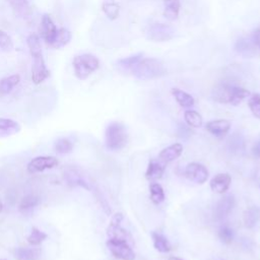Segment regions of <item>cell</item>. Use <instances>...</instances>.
I'll return each mask as SVG.
<instances>
[{
    "instance_id": "6da1fadb",
    "label": "cell",
    "mask_w": 260,
    "mask_h": 260,
    "mask_svg": "<svg viewBox=\"0 0 260 260\" xmlns=\"http://www.w3.org/2000/svg\"><path fill=\"white\" fill-rule=\"evenodd\" d=\"M26 44L32 58L31 80L35 84H40L50 76V71L43 57L40 37L36 34H30L26 38Z\"/></svg>"
},
{
    "instance_id": "7a4b0ae2",
    "label": "cell",
    "mask_w": 260,
    "mask_h": 260,
    "mask_svg": "<svg viewBox=\"0 0 260 260\" xmlns=\"http://www.w3.org/2000/svg\"><path fill=\"white\" fill-rule=\"evenodd\" d=\"M250 95V91L231 81H221L216 84L211 96L213 101L219 104H231L233 106L240 105L246 98Z\"/></svg>"
},
{
    "instance_id": "3957f363",
    "label": "cell",
    "mask_w": 260,
    "mask_h": 260,
    "mask_svg": "<svg viewBox=\"0 0 260 260\" xmlns=\"http://www.w3.org/2000/svg\"><path fill=\"white\" fill-rule=\"evenodd\" d=\"M132 74L141 80H149L162 76L167 70L165 64L156 58H142L131 70Z\"/></svg>"
},
{
    "instance_id": "277c9868",
    "label": "cell",
    "mask_w": 260,
    "mask_h": 260,
    "mask_svg": "<svg viewBox=\"0 0 260 260\" xmlns=\"http://www.w3.org/2000/svg\"><path fill=\"white\" fill-rule=\"evenodd\" d=\"M128 131L121 122H111L105 131V145L109 150L118 151L126 146Z\"/></svg>"
},
{
    "instance_id": "5b68a950",
    "label": "cell",
    "mask_w": 260,
    "mask_h": 260,
    "mask_svg": "<svg viewBox=\"0 0 260 260\" xmlns=\"http://www.w3.org/2000/svg\"><path fill=\"white\" fill-rule=\"evenodd\" d=\"M72 65L75 76L80 80H84L99 69L100 61L92 54H81L73 58Z\"/></svg>"
},
{
    "instance_id": "8992f818",
    "label": "cell",
    "mask_w": 260,
    "mask_h": 260,
    "mask_svg": "<svg viewBox=\"0 0 260 260\" xmlns=\"http://www.w3.org/2000/svg\"><path fill=\"white\" fill-rule=\"evenodd\" d=\"M111 254L120 260H134L135 253L128 240L121 238H109L106 243Z\"/></svg>"
},
{
    "instance_id": "52a82bcc",
    "label": "cell",
    "mask_w": 260,
    "mask_h": 260,
    "mask_svg": "<svg viewBox=\"0 0 260 260\" xmlns=\"http://www.w3.org/2000/svg\"><path fill=\"white\" fill-rule=\"evenodd\" d=\"M145 37L152 42H167L175 37V29L165 23H153L145 30Z\"/></svg>"
},
{
    "instance_id": "ba28073f",
    "label": "cell",
    "mask_w": 260,
    "mask_h": 260,
    "mask_svg": "<svg viewBox=\"0 0 260 260\" xmlns=\"http://www.w3.org/2000/svg\"><path fill=\"white\" fill-rule=\"evenodd\" d=\"M185 176L196 184H204L209 176L205 166L199 162H190L185 168Z\"/></svg>"
},
{
    "instance_id": "9c48e42d",
    "label": "cell",
    "mask_w": 260,
    "mask_h": 260,
    "mask_svg": "<svg viewBox=\"0 0 260 260\" xmlns=\"http://www.w3.org/2000/svg\"><path fill=\"white\" fill-rule=\"evenodd\" d=\"M64 179L71 187H82L86 190H91V184L79 170L75 168H68L64 172Z\"/></svg>"
},
{
    "instance_id": "30bf717a",
    "label": "cell",
    "mask_w": 260,
    "mask_h": 260,
    "mask_svg": "<svg viewBox=\"0 0 260 260\" xmlns=\"http://www.w3.org/2000/svg\"><path fill=\"white\" fill-rule=\"evenodd\" d=\"M235 206V196L233 194H226L222 196L215 204L213 208V216L216 220L224 219L233 210Z\"/></svg>"
},
{
    "instance_id": "8fae6325",
    "label": "cell",
    "mask_w": 260,
    "mask_h": 260,
    "mask_svg": "<svg viewBox=\"0 0 260 260\" xmlns=\"http://www.w3.org/2000/svg\"><path fill=\"white\" fill-rule=\"evenodd\" d=\"M58 165V159L55 156H37L32 158L27 165L29 173H40L45 170L53 169Z\"/></svg>"
},
{
    "instance_id": "7c38bea8",
    "label": "cell",
    "mask_w": 260,
    "mask_h": 260,
    "mask_svg": "<svg viewBox=\"0 0 260 260\" xmlns=\"http://www.w3.org/2000/svg\"><path fill=\"white\" fill-rule=\"evenodd\" d=\"M57 30L58 28L54 23V21L52 20L51 16L49 14H44L41 20L40 32H41V38L46 42L48 46H50L54 41Z\"/></svg>"
},
{
    "instance_id": "4fadbf2b",
    "label": "cell",
    "mask_w": 260,
    "mask_h": 260,
    "mask_svg": "<svg viewBox=\"0 0 260 260\" xmlns=\"http://www.w3.org/2000/svg\"><path fill=\"white\" fill-rule=\"evenodd\" d=\"M232 183V178L230 174L228 173H219L216 174L211 180H210V189L218 194L225 193Z\"/></svg>"
},
{
    "instance_id": "5bb4252c",
    "label": "cell",
    "mask_w": 260,
    "mask_h": 260,
    "mask_svg": "<svg viewBox=\"0 0 260 260\" xmlns=\"http://www.w3.org/2000/svg\"><path fill=\"white\" fill-rule=\"evenodd\" d=\"M205 128L210 134L214 135L215 137H222L230 131L231 122L225 119L212 120L206 123Z\"/></svg>"
},
{
    "instance_id": "9a60e30c",
    "label": "cell",
    "mask_w": 260,
    "mask_h": 260,
    "mask_svg": "<svg viewBox=\"0 0 260 260\" xmlns=\"http://www.w3.org/2000/svg\"><path fill=\"white\" fill-rule=\"evenodd\" d=\"M183 152V145L181 143H174L166 148H164L158 153V159L165 164H169L177 159Z\"/></svg>"
},
{
    "instance_id": "2e32d148",
    "label": "cell",
    "mask_w": 260,
    "mask_h": 260,
    "mask_svg": "<svg viewBox=\"0 0 260 260\" xmlns=\"http://www.w3.org/2000/svg\"><path fill=\"white\" fill-rule=\"evenodd\" d=\"M166 164L159 159H151L148 162L145 177L147 180H157L160 179L165 173Z\"/></svg>"
},
{
    "instance_id": "e0dca14e",
    "label": "cell",
    "mask_w": 260,
    "mask_h": 260,
    "mask_svg": "<svg viewBox=\"0 0 260 260\" xmlns=\"http://www.w3.org/2000/svg\"><path fill=\"white\" fill-rule=\"evenodd\" d=\"M255 44L253 43V40L242 38L238 40L235 46V50L238 54L244 56V57H253L256 54L255 50Z\"/></svg>"
},
{
    "instance_id": "ac0fdd59",
    "label": "cell",
    "mask_w": 260,
    "mask_h": 260,
    "mask_svg": "<svg viewBox=\"0 0 260 260\" xmlns=\"http://www.w3.org/2000/svg\"><path fill=\"white\" fill-rule=\"evenodd\" d=\"M19 130L20 125L16 121L7 118H0V138L16 134Z\"/></svg>"
},
{
    "instance_id": "d6986e66",
    "label": "cell",
    "mask_w": 260,
    "mask_h": 260,
    "mask_svg": "<svg viewBox=\"0 0 260 260\" xmlns=\"http://www.w3.org/2000/svg\"><path fill=\"white\" fill-rule=\"evenodd\" d=\"M243 221L247 229H253L260 221V207L251 206L244 211Z\"/></svg>"
},
{
    "instance_id": "ffe728a7",
    "label": "cell",
    "mask_w": 260,
    "mask_h": 260,
    "mask_svg": "<svg viewBox=\"0 0 260 260\" xmlns=\"http://www.w3.org/2000/svg\"><path fill=\"white\" fill-rule=\"evenodd\" d=\"M14 14L18 17H28L31 13L28 0H7Z\"/></svg>"
},
{
    "instance_id": "44dd1931",
    "label": "cell",
    "mask_w": 260,
    "mask_h": 260,
    "mask_svg": "<svg viewBox=\"0 0 260 260\" xmlns=\"http://www.w3.org/2000/svg\"><path fill=\"white\" fill-rule=\"evenodd\" d=\"M71 38H72V35L70 30H68L65 27H60L58 28L56 37L52 42V44L50 45V47L53 49H61L70 42Z\"/></svg>"
},
{
    "instance_id": "7402d4cb",
    "label": "cell",
    "mask_w": 260,
    "mask_h": 260,
    "mask_svg": "<svg viewBox=\"0 0 260 260\" xmlns=\"http://www.w3.org/2000/svg\"><path fill=\"white\" fill-rule=\"evenodd\" d=\"M151 238H152L153 247L155 248V250H157L160 253H168L171 251L172 249L171 244L162 234L157 232H152Z\"/></svg>"
},
{
    "instance_id": "603a6c76",
    "label": "cell",
    "mask_w": 260,
    "mask_h": 260,
    "mask_svg": "<svg viewBox=\"0 0 260 260\" xmlns=\"http://www.w3.org/2000/svg\"><path fill=\"white\" fill-rule=\"evenodd\" d=\"M20 81V76L18 74H13L0 79V95H5L9 93Z\"/></svg>"
},
{
    "instance_id": "cb8c5ba5",
    "label": "cell",
    "mask_w": 260,
    "mask_h": 260,
    "mask_svg": "<svg viewBox=\"0 0 260 260\" xmlns=\"http://www.w3.org/2000/svg\"><path fill=\"white\" fill-rule=\"evenodd\" d=\"M165 2V10L164 15L169 20H175L179 16L180 11V0H164Z\"/></svg>"
},
{
    "instance_id": "d4e9b609",
    "label": "cell",
    "mask_w": 260,
    "mask_h": 260,
    "mask_svg": "<svg viewBox=\"0 0 260 260\" xmlns=\"http://www.w3.org/2000/svg\"><path fill=\"white\" fill-rule=\"evenodd\" d=\"M172 93L182 108H191L195 103L194 98L191 94L180 88H172Z\"/></svg>"
},
{
    "instance_id": "484cf974",
    "label": "cell",
    "mask_w": 260,
    "mask_h": 260,
    "mask_svg": "<svg viewBox=\"0 0 260 260\" xmlns=\"http://www.w3.org/2000/svg\"><path fill=\"white\" fill-rule=\"evenodd\" d=\"M15 254L19 260H39L42 252L38 248H18Z\"/></svg>"
},
{
    "instance_id": "4316f807",
    "label": "cell",
    "mask_w": 260,
    "mask_h": 260,
    "mask_svg": "<svg viewBox=\"0 0 260 260\" xmlns=\"http://www.w3.org/2000/svg\"><path fill=\"white\" fill-rule=\"evenodd\" d=\"M142 56H143L142 53H138V54H135V55L130 56V57L119 59L117 61V65L121 70H124V71L125 70H127V71L132 70V68L142 59Z\"/></svg>"
},
{
    "instance_id": "83f0119b",
    "label": "cell",
    "mask_w": 260,
    "mask_h": 260,
    "mask_svg": "<svg viewBox=\"0 0 260 260\" xmlns=\"http://www.w3.org/2000/svg\"><path fill=\"white\" fill-rule=\"evenodd\" d=\"M184 119H185V122L187 123L188 126L194 127V128L201 127L202 123H203L201 115L198 112L194 111V110H187V111H185Z\"/></svg>"
},
{
    "instance_id": "f1b7e54d",
    "label": "cell",
    "mask_w": 260,
    "mask_h": 260,
    "mask_svg": "<svg viewBox=\"0 0 260 260\" xmlns=\"http://www.w3.org/2000/svg\"><path fill=\"white\" fill-rule=\"evenodd\" d=\"M149 192H150V200L153 204H159L164 202L166 196L162 187L158 183H151L149 185Z\"/></svg>"
},
{
    "instance_id": "f546056e",
    "label": "cell",
    "mask_w": 260,
    "mask_h": 260,
    "mask_svg": "<svg viewBox=\"0 0 260 260\" xmlns=\"http://www.w3.org/2000/svg\"><path fill=\"white\" fill-rule=\"evenodd\" d=\"M102 10L107 15L108 18L111 20L116 19L119 16L120 12V6L116 2L113 1H105L102 5Z\"/></svg>"
},
{
    "instance_id": "4dcf8cb0",
    "label": "cell",
    "mask_w": 260,
    "mask_h": 260,
    "mask_svg": "<svg viewBox=\"0 0 260 260\" xmlns=\"http://www.w3.org/2000/svg\"><path fill=\"white\" fill-rule=\"evenodd\" d=\"M40 200L37 196L35 195H26L24 196L20 203H19V210L22 211V212H25V211H28L30 209H32L34 207H36L38 204H39Z\"/></svg>"
},
{
    "instance_id": "1f68e13d",
    "label": "cell",
    "mask_w": 260,
    "mask_h": 260,
    "mask_svg": "<svg viewBox=\"0 0 260 260\" xmlns=\"http://www.w3.org/2000/svg\"><path fill=\"white\" fill-rule=\"evenodd\" d=\"M54 147H55L56 152H58L60 154H66V153H70L72 151L73 144L67 138H59L56 140Z\"/></svg>"
},
{
    "instance_id": "d6a6232c",
    "label": "cell",
    "mask_w": 260,
    "mask_h": 260,
    "mask_svg": "<svg viewBox=\"0 0 260 260\" xmlns=\"http://www.w3.org/2000/svg\"><path fill=\"white\" fill-rule=\"evenodd\" d=\"M217 236L221 243L228 245V244H231L234 240V231L230 225L223 224L218 229Z\"/></svg>"
},
{
    "instance_id": "836d02e7",
    "label": "cell",
    "mask_w": 260,
    "mask_h": 260,
    "mask_svg": "<svg viewBox=\"0 0 260 260\" xmlns=\"http://www.w3.org/2000/svg\"><path fill=\"white\" fill-rule=\"evenodd\" d=\"M48 235L44 232H42L41 230H39L38 228L34 226L31 229V232L29 234V236L27 237V242L30 244V245H34V246H38L40 245L42 242H44L46 239H47Z\"/></svg>"
},
{
    "instance_id": "e575fe53",
    "label": "cell",
    "mask_w": 260,
    "mask_h": 260,
    "mask_svg": "<svg viewBox=\"0 0 260 260\" xmlns=\"http://www.w3.org/2000/svg\"><path fill=\"white\" fill-rule=\"evenodd\" d=\"M248 106L253 116L260 119V93H253L248 101Z\"/></svg>"
},
{
    "instance_id": "d590c367",
    "label": "cell",
    "mask_w": 260,
    "mask_h": 260,
    "mask_svg": "<svg viewBox=\"0 0 260 260\" xmlns=\"http://www.w3.org/2000/svg\"><path fill=\"white\" fill-rule=\"evenodd\" d=\"M13 48V42L8 34L0 29V49L3 51H10Z\"/></svg>"
},
{
    "instance_id": "8d00e7d4",
    "label": "cell",
    "mask_w": 260,
    "mask_h": 260,
    "mask_svg": "<svg viewBox=\"0 0 260 260\" xmlns=\"http://www.w3.org/2000/svg\"><path fill=\"white\" fill-rule=\"evenodd\" d=\"M251 150H252L253 156H254L255 158H258V159H259V158H260V139L254 142V144H253Z\"/></svg>"
},
{
    "instance_id": "74e56055",
    "label": "cell",
    "mask_w": 260,
    "mask_h": 260,
    "mask_svg": "<svg viewBox=\"0 0 260 260\" xmlns=\"http://www.w3.org/2000/svg\"><path fill=\"white\" fill-rule=\"evenodd\" d=\"M252 40H253V43L255 44V46L260 48V28L254 31Z\"/></svg>"
},
{
    "instance_id": "f35d334b",
    "label": "cell",
    "mask_w": 260,
    "mask_h": 260,
    "mask_svg": "<svg viewBox=\"0 0 260 260\" xmlns=\"http://www.w3.org/2000/svg\"><path fill=\"white\" fill-rule=\"evenodd\" d=\"M168 260H183V259H181L179 257H176V256H171V257H169Z\"/></svg>"
},
{
    "instance_id": "ab89813d",
    "label": "cell",
    "mask_w": 260,
    "mask_h": 260,
    "mask_svg": "<svg viewBox=\"0 0 260 260\" xmlns=\"http://www.w3.org/2000/svg\"><path fill=\"white\" fill-rule=\"evenodd\" d=\"M218 260H224V259H218Z\"/></svg>"
},
{
    "instance_id": "60d3db41",
    "label": "cell",
    "mask_w": 260,
    "mask_h": 260,
    "mask_svg": "<svg viewBox=\"0 0 260 260\" xmlns=\"http://www.w3.org/2000/svg\"><path fill=\"white\" fill-rule=\"evenodd\" d=\"M1 260H6V259H1Z\"/></svg>"
}]
</instances>
